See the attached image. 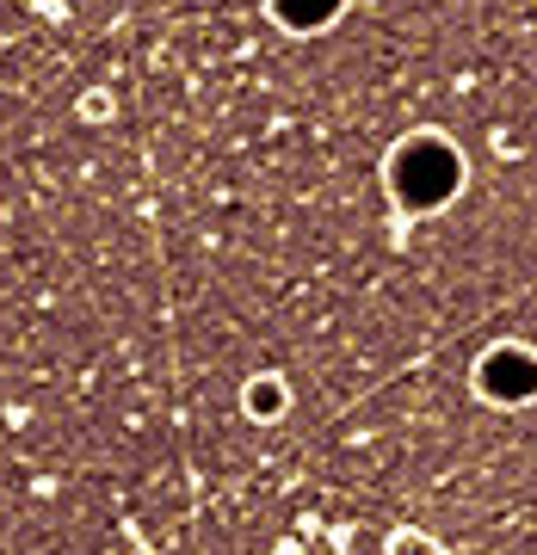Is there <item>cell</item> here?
<instances>
[{"label":"cell","instance_id":"277c9868","mask_svg":"<svg viewBox=\"0 0 537 555\" xmlns=\"http://www.w3.org/2000/svg\"><path fill=\"white\" fill-rule=\"evenodd\" d=\"M247 414H284V383L279 377H254L247 383Z\"/></svg>","mask_w":537,"mask_h":555},{"label":"cell","instance_id":"6da1fadb","mask_svg":"<svg viewBox=\"0 0 537 555\" xmlns=\"http://www.w3.org/2000/svg\"><path fill=\"white\" fill-rule=\"evenodd\" d=\"M383 185H389V198L408 210V217H433L445 204L463 192V155L451 137H438V130H414V137H401L383 160Z\"/></svg>","mask_w":537,"mask_h":555},{"label":"cell","instance_id":"3957f363","mask_svg":"<svg viewBox=\"0 0 537 555\" xmlns=\"http://www.w3.org/2000/svg\"><path fill=\"white\" fill-rule=\"evenodd\" d=\"M266 13H272V25L291 31V38H316V31H328V25L346 13V0H266Z\"/></svg>","mask_w":537,"mask_h":555},{"label":"cell","instance_id":"7a4b0ae2","mask_svg":"<svg viewBox=\"0 0 537 555\" xmlns=\"http://www.w3.org/2000/svg\"><path fill=\"white\" fill-rule=\"evenodd\" d=\"M476 389L488 401H507V408H519V401H537V352H525V346H495V352H482L476 364Z\"/></svg>","mask_w":537,"mask_h":555}]
</instances>
